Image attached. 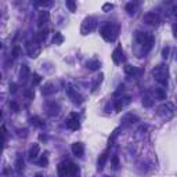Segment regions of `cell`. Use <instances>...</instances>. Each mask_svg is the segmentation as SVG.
Here are the masks:
<instances>
[{"label": "cell", "mask_w": 177, "mask_h": 177, "mask_svg": "<svg viewBox=\"0 0 177 177\" xmlns=\"http://www.w3.org/2000/svg\"><path fill=\"white\" fill-rule=\"evenodd\" d=\"M152 75L159 83H162V84H166L167 83V75H169V72H167V67L165 65H156L154 69H152Z\"/></svg>", "instance_id": "obj_1"}, {"label": "cell", "mask_w": 177, "mask_h": 177, "mask_svg": "<svg viewBox=\"0 0 177 177\" xmlns=\"http://www.w3.org/2000/svg\"><path fill=\"white\" fill-rule=\"evenodd\" d=\"M136 39L141 46H145L147 50H150L151 46H152V43H154V36L150 35V33H147V32H137Z\"/></svg>", "instance_id": "obj_2"}, {"label": "cell", "mask_w": 177, "mask_h": 177, "mask_svg": "<svg viewBox=\"0 0 177 177\" xmlns=\"http://www.w3.org/2000/svg\"><path fill=\"white\" fill-rule=\"evenodd\" d=\"M96 27H97V21H96V18L94 17H89V18H86L84 21H83L80 32H82V35L91 33V32L96 29Z\"/></svg>", "instance_id": "obj_3"}, {"label": "cell", "mask_w": 177, "mask_h": 177, "mask_svg": "<svg viewBox=\"0 0 177 177\" xmlns=\"http://www.w3.org/2000/svg\"><path fill=\"white\" fill-rule=\"evenodd\" d=\"M116 35H118V29L113 30V27L109 25V24L101 28V36L104 38V40H107V41L113 40V39L116 38Z\"/></svg>", "instance_id": "obj_4"}, {"label": "cell", "mask_w": 177, "mask_h": 177, "mask_svg": "<svg viewBox=\"0 0 177 177\" xmlns=\"http://www.w3.org/2000/svg\"><path fill=\"white\" fill-rule=\"evenodd\" d=\"M27 49H28V56H29L30 58H36V57H39L41 53V47L38 44V41L29 43V44L27 46Z\"/></svg>", "instance_id": "obj_5"}, {"label": "cell", "mask_w": 177, "mask_h": 177, "mask_svg": "<svg viewBox=\"0 0 177 177\" xmlns=\"http://www.w3.org/2000/svg\"><path fill=\"white\" fill-rule=\"evenodd\" d=\"M67 126H68V129H71V130H78V129L80 127V123H79V116H78V113H71V116H69V119L67 121Z\"/></svg>", "instance_id": "obj_6"}, {"label": "cell", "mask_w": 177, "mask_h": 177, "mask_svg": "<svg viewBox=\"0 0 177 177\" xmlns=\"http://www.w3.org/2000/svg\"><path fill=\"white\" fill-rule=\"evenodd\" d=\"M112 60L115 64H121L122 61L124 60V57H123V50H122V46L121 44H118L116 46V49L113 50V53H112Z\"/></svg>", "instance_id": "obj_7"}, {"label": "cell", "mask_w": 177, "mask_h": 177, "mask_svg": "<svg viewBox=\"0 0 177 177\" xmlns=\"http://www.w3.org/2000/svg\"><path fill=\"white\" fill-rule=\"evenodd\" d=\"M144 22L148 24V25H158L161 22V19L155 13H148V14L144 15Z\"/></svg>", "instance_id": "obj_8"}, {"label": "cell", "mask_w": 177, "mask_h": 177, "mask_svg": "<svg viewBox=\"0 0 177 177\" xmlns=\"http://www.w3.org/2000/svg\"><path fill=\"white\" fill-rule=\"evenodd\" d=\"M29 68H28V65H22L21 67V69H19V80L22 83H25L28 80V78H29Z\"/></svg>", "instance_id": "obj_9"}, {"label": "cell", "mask_w": 177, "mask_h": 177, "mask_svg": "<svg viewBox=\"0 0 177 177\" xmlns=\"http://www.w3.org/2000/svg\"><path fill=\"white\" fill-rule=\"evenodd\" d=\"M72 152H73V155H76V156H82V155L84 154V147H83V144L82 143L72 144Z\"/></svg>", "instance_id": "obj_10"}, {"label": "cell", "mask_w": 177, "mask_h": 177, "mask_svg": "<svg viewBox=\"0 0 177 177\" xmlns=\"http://www.w3.org/2000/svg\"><path fill=\"white\" fill-rule=\"evenodd\" d=\"M50 18V14L49 11H46V10H43V11H40V14H39V18H38V25L39 27H43L47 21H49Z\"/></svg>", "instance_id": "obj_11"}, {"label": "cell", "mask_w": 177, "mask_h": 177, "mask_svg": "<svg viewBox=\"0 0 177 177\" xmlns=\"http://www.w3.org/2000/svg\"><path fill=\"white\" fill-rule=\"evenodd\" d=\"M57 89L54 87L53 83H47L43 89H41V93H43V96H50V94H53V93H56Z\"/></svg>", "instance_id": "obj_12"}, {"label": "cell", "mask_w": 177, "mask_h": 177, "mask_svg": "<svg viewBox=\"0 0 177 177\" xmlns=\"http://www.w3.org/2000/svg\"><path fill=\"white\" fill-rule=\"evenodd\" d=\"M47 35H49V28H43V29H40L38 33H36V36H35V40H36V41L44 40V39L47 38Z\"/></svg>", "instance_id": "obj_13"}, {"label": "cell", "mask_w": 177, "mask_h": 177, "mask_svg": "<svg viewBox=\"0 0 177 177\" xmlns=\"http://www.w3.org/2000/svg\"><path fill=\"white\" fill-rule=\"evenodd\" d=\"M79 174V167L75 163H69L68 165V177H76Z\"/></svg>", "instance_id": "obj_14"}, {"label": "cell", "mask_w": 177, "mask_h": 177, "mask_svg": "<svg viewBox=\"0 0 177 177\" xmlns=\"http://www.w3.org/2000/svg\"><path fill=\"white\" fill-rule=\"evenodd\" d=\"M57 170H58V176L60 177H67L68 176V165H67V163H60Z\"/></svg>", "instance_id": "obj_15"}, {"label": "cell", "mask_w": 177, "mask_h": 177, "mask_svg": "<svg viewBox=\"0 0 177 177\" xmlns=\"http://www.w3.org/2000/svg\"><path fill=\"white\" fill-rule=\"evenodd\" d=\"M86 65H87V68L91 69V71H96V69H98L100 67H101V64H100V61L98 60H89Z\"/></svg>", "instance_id": "obj_16"}, {"label": "cell", "mask_w": 177, "mask_h": 177, "mask_svg": "<svg viewBox=\"0 0 177 177\" xmlns=\"http://www.w3.org/2000/svg\"><path fill=\"white\" fill-rule=\"evenodd\" d=\"M107 159H108V151H105V152H102V154L100 155V158H98V169H102V167H104Z\"/></svg>", "instance_id": "obj_17"}, {"label": "cell", "mask_w": 177, "mask_h": 177, "mask_svg": "<svg viewBox=\"0 0 177 177\" xmlns=\"http://www.w3.org/2000/svg\"><path fill=\"white\" fill-rule=\"evenodd\" d=\"M68 94L71 96L72 98H73L72 101L75 102V104H79V102H82V97H80V96L78 94L75 90H73V89H69V90H68Z\"/></svg>", "instance_id": "obj_18"}, {"label": "cell", "mask_w": 177, "mask_h": 177, "mask_svg": "<svg viewBox=\"0 0 177 177\" xmlns=\"http://www.w3.org/2000/svg\"><path fill=\"white\" fill-rule=\"evenodd\" d=\"M39 150H40L39 144H33V147L29 150V158H30V159H35V158H36V156H38V154H39Z\"/></svg>", "instance_id": "obj_19"}, {"label": "cell", "mask_w": 177, "mask_h": 177, "mask_svg": "<svg viewBox=\"0 0 177 177\" xmlns=\"http://www.w3.org/2000/svg\"><path fill=\"white\" fill-rule=\"evenodd\" d=\"M155 96L158 100H166V90L162 87H158V89H155Z\"/></svg>", "instance_id": "obj_20"}, {"label": "cell", "mask_w": 177, "mask_h": 177, "mask_svg": "<svg viewBox=\"0 0 177 177\" xmlns=\"http://www.w3.org/2000/svg\"><path fill=\"white\" fill-rule=\"evenodd\" d=\"M30 123L33 124V126H36V127H43L44 126V122L41 121L39 116H33L32 119H30Z\"/></svg>", "instance_id": "obj_21"}, {"label": "cell", "mask_w": 177, "mask_h": 177, "mask_svg": "<svg viewBox=\"0 0 177 177\" xmlns=\"http://www.w3.org/2000/svg\"><path fill=\"white\" fill-rule=\"evenodd\" d=\"M54 44H62L64 43V36H62V33H60V32H56V36H54Z\"/></svg>", "instance_id": "obj_22"}, {"label": "cell", "mask_w": 177, "mask_h": 177, "mask_svg": "<svg viewBox=\"0 0 177 177\" xmlns=\"http://www.w3.org/2000/svg\"><path fill=\"white\" fill-rule=\"evenodd\" d=\"M65 6L69 8V11H72V13L76 11V3L73 0H67V1H65Z\"/></svg>", "instance_id": "obj_23"}, {"label": "cell", "mask_w": 177, "mask_h": 177, "mask_svg": "<svg viewBox=\"0 0 177 177\" xmlns=\"http://www.w3.org/2000/svg\"><path fill=\"white\" fill-rule=\"evenodd\" d=\"M124 72H126L127 75H134V73H137V68L133 67V65H126V67H124Z\"/></svg>", "instance_id": "obj_24"}, {"label": "cell", "mask_w": 177, "mask_h": 177, "mask_svg": "<svg viewBox=\"0 0 177 177\" xmlns=\"http://www.w3.org/2000/svg\"><path fill=\"white\" fill-rule=\"evenodd\" d=\"M47 165H49V158H47L46 155H41L40 159H39V166H41V167H46Z\"/></svg>", "instance_id": "obj_25"}, {"label": "cell", "mask_w": 177, "mask_h": 177, "mask_svg": "<svg viewBox=\"0 0 177 177\" xmlns=\"http://www.w3.org/2000/svg\"><path fill=\"white\" fill-rule=\"evenodd\" d=\"M123 107H124V102L122 101V98L115 101V109H116V112H121L122 109H123Z\"/></svg>", "instance_id": "obj_26"}, {"label": "cell", "mask_w": 177, "mask_h": 177, "mask_svg": "<svg viewBox=\"0 0 177 177\" xmlns=\"http://www.w3.org/2000/svg\"><path fill=\"white\" fill-rule=\"evenodd\" d=\"M40 82H41V76L39 75V73H33V76H32V84L36 86V84H39Z\"/></svg>", "instance_id": "obj_27"}, {"label": "cell", "mask_w": 177, "mask_h": 177, "mask_svg": "<svg viewBox=\"0 0 177 177\" xmlns=\"http://www.w3.org/2000/svg\"><path fill=\"white\" fill-rule=\"evenodd\" d=\"M10 109H11L13 112H19V105H18V102H15V101H11L10 104Z\"/></svg>", "instance_id": "obj_28"}, {"label": "cell", "mask_w": 177, "mask_h": 177, "mask_svg": "<svg viewBox=\"0 0 177 177\" xmlns=\"http://www.w3.org/2000/svg\"><path fill=\"white\" fill-rule=\"evenodd\" d=\"M24 94H25V97L29 98V100H33L35 97V91L32 90V89H27V90L24 91Z\"/></svg>", "instance_id": "obj_29"}, {"label": "cell", "mask_w": 177, "mask_h": 177, "mask_svg": "<svg viewBox=\"0 0 177 177\" xmlns=\"http://www.w3.org/2000/svg\"><path fill=\"white\" fill-rule=\"evenodd\" d=\"M152 104H154V101H152V100H151L150 97H144L143 98V105L144 107H152Z\"/></svg>", "instance_id": "obj_30"}, {"label": "cell", "mask_w": 177, "mask_h": 177, "mask_svg": "<svg viewBox=\"0 0 177 177\" xmlns=\"http://www.w3.org/2000/svg\"><path fill=\"white\" fill-rule=\"evenodd\" d=\"M19 53H21V47H19V46H15L14 49H13V57H14V58H18Z\"/></svg>", "instance_id": "obj_31"}, {"label": "cell", "mask_w": 177, "mask_h": 177, "mask_svg": "<svg viewBox=\"0 0 177 177\" xmlns=\"http://www.w3.org/2000/svg\"><path fill=\"white\" fill-rule=\"evenodd\" d=\"M17 170H18V172H22L24 170V161L21 158L17 159Z\"/></svg>", "instance_id": "obj_32"}, {"label": "cell", "mask_w": 177, "mask_h": 177, "mask_svg": "<svg viewBox=\"0 0 177 177\" xmlns=\"http://www.w3.org/2000/svg\"><path fill=\"white\" fill-rule=\"evenodd\" d=\"M112 8H113V4L112 3H105L104 6H102V11L108 13L109 10H112Z\"/></svg>", "instance_id": "obj_33"}, {"label": "cell", "mask_w": 177, "mask_h": 177, "mask_svg": "<svg viewBox=\"0 0 177 177\" xmlns=\"http://www.w3.org/2000/svg\"><path fill=\"white\" fill-rule=\"evenodd\" d=\"M126 11H127L129 14H133V13H134V4H133V3H129L127 6H126Z\"/></svg>", "instance_id": "obj_34"}, {"label": "cell", "mask_w": 177, "mask_h": 177, "mask_svg": "<svg viewBox=\"0 0 177 177\" xmlns=\"http://www.w3.org/2000/svg\"><path fill=\"white\" fill-rule=\"evenodd\" d=\"M118 134H119V129H115V130H113V133H112V137H109V144H111L113 140L116 138Z\"/></svg>", "instance_id": "obj_35"}, {"label": "cell", "mask_w": 177, "mask_h": 177, "mask_svg": "<svg viewBox=\"0 0 177 177\" xmlns=\"http://www.w3.org/2000/svg\"><path fill=\"white\" fill-rule=\"evenodd\" d=\"M169 51H170V49L169 47H163V50H162V57L163 58H167V57H169Z\"/></svg>", "instance_id": "obj_36"}, {"label": "cell", "mask_w": 177, "mask_h": 177, "mask_svg": "<svg viewBox=\"0 0 177 177\" xmlns=\"http://www.w3.org/2000/svg\"><path fill=\"white\" fill-rule=\"evenodd\" d=\"M10 93H11V94H15V93H17V84H15V83H10Z\"/></svg>", "instance_id": "obj_37"}, {"label": "cell", "mask_w": 177, "mask_h": 177, "mask_svg": "<svg viewBox=\"0 0 177 177\" xmlns=\"http://www.w3.org/2000/svg\"><path fill=\"white\" fill-rule=\"evenodd\" d=\"M111 162H112V165L116 167V166L119 165V158H118L116 155H113V156H112V161H111Z\"/></svg>", "instance_id": "obj_38"}, {"label": "cell", "mask_w": 177, "mask_h": 177, "mask_svg": "<svg viewBox=\"0 0 177 177\" xmlns=\"http://www.w3.org/2000/svg\"><path fill=\"white\" fill-rule=\"evenodd\" d=\"M39 6H51V1H38Z\"/></svg>", "instance_id": "obj_39"}, {"label": "cell", "mask_w": 177, "mask_h": 177, "mask_svg": "<svg viewBox=\"0 0 177 177\" xmlns=\"http://www.w3.org/2000/svg\"><path fill=\"white\" fill-rule=\"evenodd\" d=\"M173 35L177 38V24H174V25H173Z\"/></svg>", "instance_id": "obj_40"}, {"label": "cell", "mask_w": 177, "mask_h": 177, "mask_svg": "<svg viewBox=\"0 0 177 177\" xmlns=\"http://www.w3.org/2000/svg\"><path fill=\"white\" fill-rule=\"evenodd\" d=\"M172 11H173V15H174V17H177V6H173Z\"/></svg>", "instance_id": "obj_41"}, {"label": "cell", "mask_w": 177, "mask_h": 177, "mask_svg": "<svg viewBox=\"0 0 177 177\" xmlns=\"http://www.w3.org/2000/svg\"><path fill=\"white\" fill-rule=\"evenodd\" d=\"M39 138H40V141H46V140H47V137L43 136V134H40V136H39Z\"/></svg>", "instance_id": "obj_42"}, {"label": "cell", "mask_w": 177, "mask_h": 177, "mask_svg": "<svg viewBox=\"0 0 177 177\" xmlns=\"http://www.w3.org/2000/svg\"><path fill=\"white\" fill-rule=\"evenodd\" d=\"M1 134H3V136H6V126H1Z\"/></svg>", "instance_id": "obj_43"}, {"label": "cell", "mask_w": 177, "mask_h": 177, "mask_svg": "<svg viewBox=\"0 0 177 177\" xmlns=\"http://www.w3.org/2000/svg\"><path fill=\"white\" fill-rule=\"evenodd\" d=\"M176 83H177V76H176Z\"/></svg>", "instance_id": "obj_44"}, {"label": "cell", "mask_w": 177, "mask_h": 177, "mask_svg": "<svg viewBox=\"0 0 177 177\" xmlns=\"http://www.w3.org/2000/svg\"><path fill=\"white\" fill-rule=\"evenodd\" d=\"M176 60H177V57H176Z\"/></svg>", "instance_id": "obj_45"}, {"label": "cell", "mask_w": 177, "mask_h": 177, "mask_svg": "<svg viewBox=\"0 0 177 177\" xmlns=\"http://www.w3.org/2000/svg\"><path fill=\"white\" fill-rule=\"evenodd\" d=\"M105 177H107V176H105Z\"/></svg>", "instance_id": "obj_46"}]
</instances>
